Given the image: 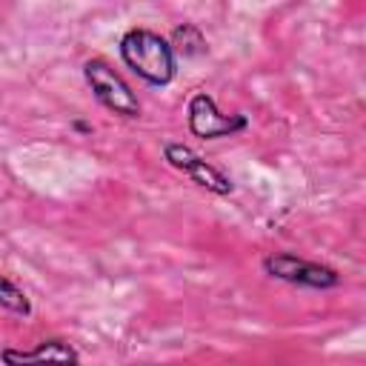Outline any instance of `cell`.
I'll return each instance as SVG.
<instances>
[{
    "instance_id": "obj_1",
    "label": "cell",
    "mask_w": 366,
    "mask_h": 366,
    "mask_svg": "<svg viewBox=\"0 0 366 366\" xmlns=\"http://www.w3.org/2000/svg\"><path fill=\"white\" fill-rule=\"evenodd\" d=\"M117 49L126 69H132L149 86H169L177 74V54L172 43L152 29H143V26L129 29L120 37Z\"/></svg>"
},
{
    "instance_id": "obj_2",
    "label": "cell",
    "mask_w": 366,
    "mask_h": 366,
    "mask_svg": "<svg viewBox=\"0 0 366 366\" xmlns=\"http://www.w3.org/2000/svg\"><path fill=\"white\" fill-rule=\"evenodd\" d=\"M83 77L92 89V94L97 97V103L103 109H109L112 114L117 117H126V120H137L143 106L134 94V89L123 80V74H117L106 60L100 57H92L83 63Z\"/></svg>"
},
{
    "instance_id": "obj_3",
    "label": "cell",
    "mask_w": 366,
    "mask_h": 366,
    "mask_svg": "<svg viewBox=\"0 0 366 366\" xmlns=\"http://www.w3.org/2000/svg\"><path fill=\"white\" fill-rule=\"evenodd\" d=\"M263 272L274 280H283L289 286H300V289H335L340 286V274L326 266V263H315L306 257H297L292 252H272L263 257Z\"/></svg>"
},
{
    "instance_id": "obj_4",
    "label": "cell",
    "mask_w": 366,
    "mask_h": 366,
    "mask_svg": "<svg viewBox=\"0 0 366 366\" xmlns=\"http://www.w3.org/2000/svg\"><path fill=\"white\" fill-rule=\"evenodd\" d=\"M186 114H189V132H192L194 137H200V140L232 137V134L249 129V117H246L243 112L223 114L209 92L192 94V100H189V106H186Z\"/></svg>"
},
{
    "instance_id": "obj_5",
    "label": "cell",
    "mask_w": 366,
    "mask_h": 366,
    "mask_svg": "<svg viewBox=\"0 0 366 366\" xmlns=\"http://www.w3.org/2000/svg\"><path fill=\"white\" fill-rule=\"evenodd\" d=\"M163 160L177 169L183 177H189L192 183H197L200 189L212 192V194H232L234 192V183L229 174H223L217 166H212L209 160H203L194 149H189L186 143H174V140H166L163 143Z\"/></svg>"
},
{
    "instance_id": "obj_6",
    "label": "cell",
    "mask_w": 366,
    "mask_h": 366,
    "mask_svg": "<svg viewBox=\"0 0 366 366\" xmlns=\"http://www.w3.org/2000/svg\"><path fill=\"white\" fill-rule=\"evenodd\" d=\"M0 360L3 366H80V352L63 337H46L31 349L6 346Z\"/></svg>"
},
{
    "instance_id": "obj_7",
    "label": "cell",
    "mask_w": 366,
    "mask_h": 366,
    "mask_svg": "<svg viewBox=\"0 0 366 366\" xmlns=\"http://www.w3.org/2000/svg\"><path fill=\"white\" fill-rule=\"evenodd\" d=\"M172 49H174V54L180 51L183 57H200V54H206V37H203V31L194 26V23H183V26H177L174 31H172Z\"/></svg>"
},
{
    "instance_id": "obj_8",
    "label": "cell",
    "mask_w": 366,
    "mask_h": 366,
    "mask_svg": "<svg viewBox=\"0 0 366 366\" xmlns=\"http://www.w3.org/2000/svg\"><path fill=\"white\" fill-rule=\"evenodd\" d=\"M0 309L3 312H11L17 317H29L31 315V300L29 295L14 283L9 280L6 274H0Z\"/></svg>"
},
{
    "instance_id": "obj_9",
    "label": "cell",
    "mask_w": 366,
    "mask_h": 366,
    "mask_svg": "<svg viewBox=\"0 0 366 366\" xmlns=\"http://www.w3.org/2000/svg\"><path fill=\"white\" fill-rule=\"evenodd\" d=\"M74 129H77V132H92V126L83 123V120H74Z\"/></svg>"
}]
</instances>
